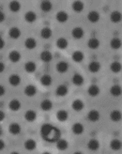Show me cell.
Wrapping results in <instances>:
<instances>
[{"label": "cell", "instance_id": "6da1fadb", "mask_svg": "<svg viewBox=\"0 0 122 154\" xmlns=\"http://www.w3.org/2000/svg\"><path fill=\"white\" fill-rule=\"evenodd\" d=\"M41 135L45 141L55 143L60 139L61 132L58 128L52 126L51 124H48V123H45L41 128Z\"/></svg>", "mask_w": 122, "mask_h": 154}, {"label": "cell", "instance_id": "7a4b0ae2", "mask_svg": "<svg viewBox=\"0 0 122 154\" xmlns=\"http://www.w3.org/2000/svg\"><path fill=\"white\" fill-rule=\"evenodd\" d=\"M69 69H70V64L64 60L59 61V62H57V64L56 65V70L60 74L66 73L69 71Z\"/></svg>", "mask_w": 122, "mask_h": 154}, {"label": "cell", "instance_id": "3957f363", "mask_svg": "<svg viewBox=\"0 0 122 154\" xmlns=\"http://www.w3.org/2000/svg\"><path fill=\"white\" fill-rule=\"evenodd\" d=\"M72 36L75 40H81L85 36V30L81 26H75L72 30Z\"/></svg>", "mask_w": 122, "mask_h": 154}, {"label": "cell", "instance_id": "277c9868", "mask_svg": "<svg viewBox=\"0 0 122 154\" xmlns=\"http://www.w3.org/2000/svg\"><path fill=\"white\" fill-rule=\"evenodd\" d=\"M72 84L76 87H81L84 85L85 83V78H84V76L79 73V72H75L72 77Z\"/></svg>", "mask_w": 122, "mask_h": 154}, {"label": "cell", "instance_id": "5b68a950", "mask_svg": "<svg viewBox=\"0 0 122 154\" xmlns=\"http://www.w3.org/2000/svg\"><path fill=\"white\" fill-rule=\"evenodd\" d=\"M72 108L75 112H81L85 109V103L81 99H75L72 103Z\"/></svg>", "mask_w": 122, "mask_h": 154}, {"label": "cell", "instance_id": "8992f818", "mask_svg": "<svg viewBox=\"0 0 122 154\" xmlns=\"http://www.w3.org/2000/svg\"><path fill=\"white\" fill-rule=\"evenodd\" d=\"M22 132V127L19 123L12 122L9 125V133L12 135H18Z\"/></svg>", "mask_w": 122, "mask_h": 154}, {"label": "cell", "instance_id": "52a82bcc", "mask_svg": "<svg viewBox=\"0 0 122 154\" xmlns=\"http://www.w3.org/2000/svg\"><path fill=\"white\" fill-rule=\"evenodd\" d=\"M87 119L90 122H98L101 119V113L96 109L90 110L87 113Z\"/></svg>", "mask_w": 122, "mask_h": 154}, {"label": "cell", "instance_id": "ba28073f", "mask_svg": "<svg viewBox=\"0 0 122 154\" xmlns=\"http://www.w3.org/2000/svg\"><path fill=\"white\" fill-rule=\"evenodd\" d=\"M100 93H101V88L98 85H95V84L90 85L87 88V94L90 97H93V98L98 97L99 95H100Z\"/></svg>", "mask_w": 122, "mask_h": 154}, {"label": "cell", "instance_id": "9c48e42d", "mask_svg": "<svg viewBox=\"0 0 122 154\" xmlns=\"http://www.w3.org/2000/svg\"><path fill=\"white\" fill-rule=\"evenodd\" d=\"M69 18H70V16H69L68 12L65 11H59L56 14V19L59 24H65V23L68 22Z\"/></svg>", "mask_w": 122, "mask_h": 154}, {"label": "cell", "instance_id": "30bf717a", "mask_svg": "<svg viewBox=\"0 0 122 154\" xmlns=\"http://www.w3.org/2000/svg\"><path fill=\"white\" fill-rule=\"evenodd\" d=\"M21 82H22V79H21V76L19 74L13 73V74H11L9 76V83L13 88H16V87L20 86Z\"/></svg>", "mask_w": 122, "mask_h": 154}, {"label": "cell", "instance_id": "8fae6325", "mask_svg": "<svg viewBox=\"0 0 122 154\" xmlns=\"http://www.w3.org/2000/svg\"><path fill=\"white\" fill-rule=\"evenodd\" d=\"M72 59L75 63H81L84 61V59H85V54L80 50H76L72 53Z\"/></svg>", "mask_w": 122, "mask_h": 154}, {"label": "cell", "instance_id": "7c38bea8", "mask_svg": "<svg viewBox=\"0 0 122 154\" xmlns=\"http://www.w3.org/2000/svg\"><path fill=\"white\" fill-rule=\"evenodd\" d=\"M72 132L75 135H81L85 132V126L80 122H75L72 127Z\"/></svg>", "mask_w": 122, "mask_h": 154}, {"label": "cell", "instance_id": "4fadbf2b", "mask_svg": "<svg viewBox=\"0 0 122 154\" xmlns=\"http://www.w3.org/2000/svg\"><path fill=\"white\" fill-rule=\"evenodd\" d=\"M101 19V14L97 11H90L87 14V20L91 24H97Z\"/></svg>", "mask_w": 122, "mask_h": 154}, {"label": "cell", "instance_id": "5bb4252c", "mask_svg": "<svg viewBox=\"0 0 122 154\" xmlns=\"http://www.w3.org/2000/svg\"><path fill=\"white\" fill-rule=\"evenodd\" d=\"M102 69V64L101 62H99L97 60H93L88 64V71L91 73H97L101 71Z\"/></svg>", "mask_w": 122, "mask_h": 154}, {"label": "cell", "instance_id": "9a60e30c", "mask_svg": "<svg viewBox=\"0 0 122 154\" xmlns=\"http://www.w3.org/2000/svg\"><path fill=\"white\" fill-rule=\"evenodd\" d=\"M22 58L21 53L17 50H12L9 53V59L12 63H18Z\"/></svg>", "mask_w": 122, "mask_h": 154}, {"label": "cell", "instance_id": "2e32d148", "mask_svg": "<svg viewBox=\"0 0 122 154\" xmlns=\"http://www.w3.org/2000/svg\"><path fill=\"white\" fill-rule=\"evenodd\" d=\"M22 107V103L18 99H12L9 103V108L12 112H18Z\"/></svg>", "mask_w": 122, "mask_h": 154}, {"label": "cell", "instance_id": "e0dca14e", "mask_svg": "<svg viewBox=\"0 0 122 154\" xmlns=\"http://www.w3.org/2000/svg\"><path fill=\"white\" fill-rule=\"evenodd\" d=\"M87 46H88V48L91 49V50H97L100 48V46H101V41L99 40L98 38H90L88 42H87Z\"/></svg>", "mask_w": 122, "mask_h": 154}, {"label": "cell", "instance_id": "ac0fdd59", "mask_svg": "<svg viewBox=\"0 0 122 154\" xmlns=\"http://www.w3.org/2000/svg\"><path fill=\"white\" fill-rule=\"evenodd\" d=\"M40 107H41V109L43 112H49V111H51L53 109V107H54V104H53V102L51 101V100L44 99L43 101L41 103Z\"/></svg>", "mask_w": 122, "mask_h": 154}, {"label": "cell", "instance_id": "d6986e66", "mask_svg": "<svg viewBox=\"0 0 122 154\" xmlns=\"http://www.w3.org/2000/svg\"><path fill=\"white\" fill-rule=\"evenodd\" d=\"M37 92H38L37 87L34 86V85H27L24 89V93L26 94V96H27L29 98L34 97L37 94Z\"/></svg>", "mask_w": 122, "mask_h": 154}, {"label": "cell", "instance_id": "ffe728a7", "mask_svg": "<svg viewBox=\"0 0 122 154\" xmlns=\"http://www.w3.org/2000/svg\"><path fill=\"white\" fill-rule=\"evenodd\" d=\"M69 94V88L66 85H59L56 88V95L57 97H66Z\"/></svg>", "mask_w": 122, "mask_h": 154}, {"label": "cell", "instance_id": "44dd1931", "mask_svg": "<svg viewBox=\"0 0 122 154\" xmlns=\"http://www.w3.org/2000/svg\"><path fill=\"white\" fill-rule=\"evenodd\" d=\"M87 147L90 151H97V150L100 149L101 144H100V142H99V140L95 139V138H92V139H90L87 142Z\"/></svg>", "mask_w": 122, "mask_h": 154}, {"label": "cell", "instance_id": "7402d4cb", "mask_svg": "<svg viewBox=\"0 0 122 154\" xmlns=\"http://www.w3.org/2000/svg\"><path fill=\"white\" fill-rule=\"evenodd\" d=\"M24 117H25V119L29 122V123H31V122H34L37 118H38V114L35 110H32V109H29L27 110L25 115H24Z\"/></svg>", "mask_w": 122, "mask_h": 154}, {"label": "cell", "instance_id": "603a6c76", "mask_svg": "<svg viewBox=\"0 0 122 154\" xmlns=\"http://www.w3.org/2000/svg\"><path fill=\"white\" fill-rule=\"evenodd\" d=\"M40 57H41V60L44 63H50L51 61L53 60V54L49 51V50H44L41 53L40 55Z\"/></svg>", "mask_w": 122, "mask_h": 154}, {"label": "cell", "instance_id": "cb8c5ba5", "mask_svg": "<svg viewBox=\"0 0 122 154\" xmlns=\"http://www.w3.org/2000/svg\"><path fill=\"white\" fill-rule=\"evenodd\" d=\"M40 82H41V84L42 85L43 87L48 88V87H50L51 85L53 84V77L50 74H48V73H45V74L41 76Z\"/></svg>", "mask_w": 122, "mask_h": 154}, {"label": "cell", "instance_id": "d4e9b609", "mask_svg": "<svg viewBox=\"0 0 122 154\" xmlns=\"http://www.w3.org/2000/svg\"><path fill=\"white\" fill-rule=\"evenodd\" d=\"M56 117L59 122H65L69 119V112L65 109H60L56 112Z\"/></svg>", "mask_w": 122, "mask_h": 154}, {"label": "cell", "instance_id": "484cf974", "mask_svg": "<svg viewBox=\"0 0 122 154\" xmlns=\"http://www.w3.org/2000/svg\"><path fill=\"white\" fill-rule=\"evenodd\" d=\"M21 35H22V31L17 26H12L9 30V36L11 38H12V40H18V38L21 37Z\"/></svg>", "mask_w": 122, "mask_h": 154}, {"label": "cell", "instance_id": "4316f807", "mask_svg": "<svg viewBox=\"0 0 122 154\" xmlns=\"http://www.w3.org/2000/svg\"><path fill=\"white\" fill-rule=\"evenodd\" d=\"M110 21L113 24H119L122 21V13L118 11H114L110 14Z\"/></svg>", "mask_w": 122, "mask_h": 154}, {"label": "cell", "instance_id": "83f0119b", "mask_svg": "<svg viewBox=\"0 0 122 154\" xmlns=\"http://www.w3.org/2000/svg\"><path fill=\"white\" fill-rule=\"evenodd\" d=\"M37 19H38V15L33 11H28L25 14V21L28 23V24H33V23L37 21Z\"/></svg>", "mask_w": 122, "mask_h": 154}, {"label": "cell", "instance_id": "f1b7e54d", "mask_svg": "<svg viewBox=\"0 0 122 154\" xmlns=\"http://www.w3.org/2000/svg\"><path fill=\"white\" fill-rule=\"evenodd\" d=\"M56 47L60 50H66L69 47V41L64 37H60L56 40Z\"/></svg>", "mask_w": 122, "mask_h": 154}, {"label": "cell", "instance_id": "f546056e", "mask_svg": "<svg viewBox=\"0 0 122 154\" xmlns=\"http://www.w3.org/2000/svg\"><path fill=\"white\" fill-rule=\"evenodd\" d=\"M109 118L113 122H119L122 120V112L119 110H113L109 115Z\"/></svg>", "mask_w": 122, "mask_h": 154}, {"label": "cell", "instance_id": "4dcf8cb0", "mask_svg": "<svg viewBox=\"0 0 122 154\" xmlns=\"http://www.w3.org/2000/svg\"><path fill=\"white\" fill-rule=\"evenodd\" d=\"M110 47L113 50H118L122 47V41L118 37H114L110 41Z\"/></svg>", "mask_w": 122, "mask_h": 154}, {"label": "cell", "instance_id": "1f68e13d", "mask_svg": "<svg viewBox=\"0 0 122 154\" xmlns=\"http://www.w3.org/2000/svg\"><path fill=\"white\" fill-rule=\"evenodd\" d=\"M24 147L27 151H33L37 149V142L32 138H29L24 143Z\"/></svg>", "mask_w": 122, "mask_h": 154}, {"label": "cell", "instance_id": "d6a6232c", "mask_svg": "<svg viewBox=\"0 0 122 154\" xmlns=\"http://www.w3.org/2000/svg\"><path fill=\"white\" fill-rule=\"evenodd\" d=\"M25 47L27 50H34L37 47V41H36V38H34L32 37H29V38H26V41H25Z\"/></svg>", "mask_w": 122, "mask_h": 154}, {"label": "cell", "instance_id": "836d02e7", "mask_svg": "<svg viewBox=\"0 0 122 154\" xmlns=\"http://www.w3.org/2000/svg\"><path fill=\"white\" fill-rule=\"evenodd\" d=\"M109 147L114 151H119L120 149H122V142L119 139H117V138H115V139L111 140Z\"/></svg>", "mask_w": 122, "mask_h": 154}, {"label": "cell", "instance_id": "e575fe53", "mask_svg": "<svg viewBox=\"0 0 122 154\" xmlns=\"http://www.w3.org/2000/svg\"><path fill=\"white\" fill-rule=\"evenodd\" d=\"M110 94L113 97H120L122 95V88L119 85H113L110 88Z\"/></svg>", "mask_w": 122, "mask_h": 154}, {"label": "cell", "instance_id": "d590c367", "mask_svg": "<svg viewBox=\"0 0 122 154\" xmlns=\"http://www.w3.org/2000/svg\"><path fill=\"white\" fill-rule=\"evenodd\" d=\"M72 8L73 11H75L76 13H81L84 9H85V5L82 1H79V0H76V1H73L72 4Z\"/></svg>", "mask_w": 122, "mask_h": 154}, {"label": "cell", "instance_id": "8d00e7d4", "mask_svg": "<svg viewBox=\"0 0 122 154\" xmlns=\"http://www.w3.org/2000/svg\"><path fill=\"white\" fill-rule=\"evenodd\" d=\"M24 69L27 73H34L37 71V65L34 61H27L24 66Z\"/></svg>", "mask_w": 122, "mask_h": 154}, {"label": "cell", "instance_id": "74e56055", "mask_svg": "<svg viewBox=\"0 0 122 154\" xmlns=\"http://www.w3.org/2000/svg\"><path fill=\"white\" fill-rule=\"evenodd\" d=\"M40 8L43 12H49L53 9V4L51 1H48V0H43V1L40 3Z\"/></svg>", "mask_w": 122, "mask_h": 154}, {"label": "cell", "instance_id": "f35d334b", "mask_svg": "<svg viewBox=\"0 0 122 154\" xmlns=\"http://www.w3.org/2000/svg\"><path fill=\"white\" fill-rule=\"evenodd\" d=\"M53 36V30L48 27V26H45L41 30V37L43 38V40H49Z\"/></svg>", "mask_w": 122, "mask_h": 154}, {"label": "cell", "instance_id": "ab89813d", "mask_svg": "<svg viewBox=\"0 0 122 154\" xmlns=\"http://www.w3.org/2000/svg\"><path fill=\"white\" fill-rule=\"evenodd\" d=\"M110 70L113 73H119L122 71V64L119 61H113L110 64Z\"/></svg>", "mask_w": 122, "mask_h": 154}, {"label": "cell", "instance_id": "60d3db41", "mask_svg": "<svg viewBox=\"0 0 122 154\" xmlns=\"http://www.w3.org/2000/svg\"><path fill=\"white\" fill-rule=\"evenodd\" d=\"M56 149L60 151H65L69 149V142L66 139H60L56 142Z\"/></svg>", "mask_w": 122, "mask_h": 154}, {"label": "cell", "instance_id": "b9f144b4", "mask_svg": "<svg viewBox=\"0 0 122 154\" xmlns=\"http://www.w3.org/2000/svg\"><path fill=\"white\" fill-rule=\"evenodd\" d=\"M9 9H10V11L11 12L17 13L21 10V3L19 1H15V0H13V1H11L9 3Z\"/></svg>", "mask_w": 122, "mask_h": 154}, {"label": "cell", "instance_id": "7bdbcfd3", "mask_svg": "<svg viewBox=\"0 0 122 154\" xmlns=\"http://www.w3.org/2000/svg\"><path fill=\"white\" fill-rule=\"evenodd\" d=\"M6 93V88L4 86H2V85H0V97H3Z\"/></svg>", "mask_w": 122, "mask_h": 154}, {"label": "cell", "instance_id": "ee69618b", "mask_svg": "<svg viewBox=\"0 0 122 154\" xmlns=\"http://www.w3.org/2000/svg\"><path fill=\"white\" fill-rule=\"evenodd\" d=\"M6 148V143L3 139H0V151H2Z\"/></svg>", "mask_w": 122, "mask_h": 154}, {"label": "cell", "instance_id": "f6af8a7d", "mask_svg": "<svg viewBox=\"0 0 122 154\" xmlns=\"http://www.w3.org/2000/svg\"><path fill=\"white\" fill-rule=\"evenodd\" d=\"M5 19H6V15H5V13H4L3 11H0V24H1V23H3V22L5 21Z\"/></svg>", "mask_w": 122, "mask_h": 154}, {"label": "cell", "instance_id": "bcb514c9", "mask_svg": "<svg viewBox=\"0 0 122 154\" xmlns=\"http://www.w3.org/2000/svg\"><path fill=\"white\" fill-rule=\"evenodd\" d=\"M5 118H6V114H5V112L2 111V110H0V122H2V121L5 119Z\"/></svg>", "mask_w": 122, "mask_h": 154}, {"label": "cell", "instance_id": "7dc6e473", "mask_svg": "<svg viewBox=\"0 0 122 154\" xmlns=\"http://www.w3.org/2000/svg\"><path fill=\"white\" fill-rule=\"evenodd\" d=\"M6 69V66L4 64V62H2V61H0V73H2Z\"/></svg>", "mask_w": 122, "mask_h": 154}, {"label": "cell", "instance_id": "c3c4849f", "mask_svg": "<svg viewBox=\"0 0 122 154\" xmlns=\"http://www.w3.org/2000/svg\"><path fill=\"white\" fill-rule=\"evenodd\" d=\"M5 47V41L3 40V38L0 37V50L3 49Z\"/></svg>", "mask_w": 122, "mask_h": 154}, {"label": "cell", "instance_id": "681fc988", "mask_svg": "<svg viewBox=\"0 0 122 154\" xmlns=\"http://www.w3.org/2000/svg\"><path fill=\"white\" fill-rule=\"evenodd\" d=\"M72 154H84V153H83L82 151H79V150H78V151H75V152H73Z\"/></svg>", "mask_w": 122, "mask_h": 154}, {"label": "cell", "instance_id": "f907efd6", "mask_svg": "<svg viewBox=\"0 0 122 154\" xmlns=\"http://www.w3.org/2000/svg\"><path fill=\"white\" fill-rule=\"evenodd\" d=\"M10 154H20V153H19L18 151H11Z\"/></svg>", "mask_w": 122, "mask_h": 154}, {"label": "cell", "instance_id": "816d5d0a", "mask_svg": "<svg viewBox=\"0 0 122 154\" xmlns=\"http://www.w3.org/2000/svg\"><path fill=\"white\" fill-rule=\"evenodd\" d=\"M41 154H52L51 152H49V151H44V152H42Z\"/></svg>", "mask_w": 122, "mask_h": 154}, {"label": "cell", "instance_id": "f5cc1de1", "mask_svg": "<svg viewBox=\"0 0 122 154\" xmlns=\"http://www.w3.org/2000/svg\"><path fill=\"white\" fill-rule=\"evenodd\" d=\"M1 133H2V130H1V127H0V134H1Z\"/></svg>", "mask_w": 122, "mask_h": 154}]
</instances>
